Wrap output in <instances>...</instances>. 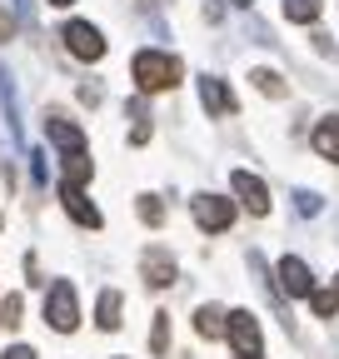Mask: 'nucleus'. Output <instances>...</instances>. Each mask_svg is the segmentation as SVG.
<instances>
[{"label":"nucleus","instance_id":"f257e3e1","mask_svg":"<svg viewBox=\"0 0 339 359\" xmlns=\"http://www.w3.org/2000/svg\"><path fill=\"white\" fill-rule=\"evenodd\" d=\"M130 80L140 95H160V90H175L180 85V60L170 50H135L130 60Z\"/></svg>","mask_w":339,"mask_h":359},{"label":"nucleus","instance_id":"f03ea898","mask_svg":"<svg viewBox=\"0 0 339 359\" xmlns=\"http://www.w3.org/2000/svg\"><path fill=\"white\" fill-rule=\"evenodd\" d=\"M46 325L60 330V334H70L80 325V299H75V285L70 280H55L50 285V294H46Z\"/></svg>","mask_w":339,"mask_h":359},{"label":"nucleus","instance_id":"7ed1b4c3","mask_svg":"<svg viewBox=\"0 0 339 359\" xmlns=\"http://www.w3.org/2000/svg\"><path fill=\"white\" fill-rule=\"evenodd\" d=\"M230 344L240 359H260L265 354V334H260V320H254L249 309H230V325H225Z\"/></svg>","mask_w":339,"mask_h":359},{"label":"nucleus","instance_id":"20e7f679","mask_svg":"<svg viewBox=\"0 0 339 359\" xmlns=\"http://www.w3.org/2000/svg\"><path fill=\"white\" fill-rule=\"evenodd\" d=\"M190 215H195V224L200 230H230L235 224V200H225V195H209V190H200L195 200H190Z\"/></svg>","mask_w":339,"mask_h":359},{"label":"nucleus","instance_id":"39448f33","mask_svg":"<svg viewBox=\"0 0 339 359\" xmlns=\"http://www.w3.org/2000/svg\"><path fill=\"white\" fill-rule=\"evenodd\" d=\"M60 40H65V50L75 55V60H105V35L90 25V20H70L65 30H60Z\"/></svg>","mask_w":339,"mask_h":359},{"label":"nucleus","instance_id":"423d86ee","mask_svg":"<svg viewBox=\"0 0 339 359\" xmlns=\"http://www.w3.org/2000/svg\"><path fill=\"white\" fill-rule=\"evenodd\" d=\"M275 285H279V294H284V299H310V294H314V275H310V264H305V259H294V255H284V259L275 264Z\"/></svg>","mask_w":339,"mask_h":359},{"label":"nucleus","instance_id":"0eeeda50","mask_svg":"<svg viewBox=\"0 0 339 359\" xmlns=\"http://www.w3.org/2000/svg\"><path fill=\"white\" fill-rule=\"evenodd\" d=\"M46 140H50L60 155H80V150H85V130H80L70 115L50 110V115H46Z\"/></svg>","mask_w":339,"mask_h":359},{"label":"nucleus","instance_id":"6e6552de","mask_svg":"<svg viewBox=\"0 0 339 359\" xmlns=\"http://www.w3.org/2000/svg\"><path fill=\"white\" fill-rule=\"evenodd\" d=\"M60 205H65V215L75 219V224H85V230H100V210H95V200L85 195V185H60Z\"/></svg>","mask_w":339,"mask_h":359},{"label":"nucleus","instance_id":"1a4fd4ad","mask_svg":"<svg viewBox=\"0 0 339 359\" xmlns=\"http://www.w3.org/2000/svg\"><path fill=\"white\" fill-rule=\"evenodd\" d=\"M230 185L240 195V205H249V215H270V185L260 175H249V170H235L230 175Z\"/></svg>","mask_w":339,"mask_h":359},{"label":"nucleus","instance_id":"9d476101","mask_svg":"<svg viewBox=\"0 0 339 359\" xmlns=\"http://www.w3.org/2000/svg\"><path fill=\"white\" fill-rule=\"evenodd\" d=\"M140 280H145L150 290H165V285H175V259H170V250L150 245V250L140 255Z\"/></svg>","mask_w":339,"mask_h":359},{"label":"nucleus","instance_id":"9b49d317","mask_svg":"<svg viewBox=\"0 0 339 359\" xmlns=\"http://www.w3.org/2000/svg\"><path fill=\"white\" fill-rule=\"evenodd\" d=\"M200 105L209 115H235V95H230V85L220 75H200Z\"/></svg>","mask_w":339,"mask_h":359},{"label":"nucleus","instance_id":"f8f14e48","mask_svg":"<svg viewBox=\"0 0 339 359\" xmlns=\"http://www.w3.org/2000/svg\"><path fill=\"white\" fill-rule=\"evenodd\" d=\"M314 155L329 160V165H339V115H324L314 125Z\"/></svg>","mask_w":339,"mask_h":359},{"label":"nucleus","instance_id":"ddd939ff","mask_svg":"<svg viewBox=\"0 0 339 359\" xmlns=\"http://www.w3.org/2000/svg\"><path fill=\"white\" fill-rule=\"evenodd\" d=\"M225 325H230V314H225L220 304H200V309H195V330H200V339H220Z\"/></svg>","mask_w":339,"mask_h":359},{"label":"nucleus","instance_id":"4468645a","mask_svg":"<svg viewBox=\"0 0 339 359\" xmlns=\"http://www.w3.org/2000/svg\"><path fill=\"white\" fill-rule=\"evenodd\" d=\"M319 6H324V0H284V20L289 25H314Z\"/></svg>","mask_w":339,"mask_h":359},{"label":"nucleus","instance_id":"2eb2a0df","mask_svg":"<svg viewBox=\"0 0 339 359\" xmlns=\"http://www.w3.org/2000/svg\"><path fill=\"white\" fill-rule=\"evenodd\" d=\"M95 325H100V330H120V290H105V294H100Z\"/></svg>","mask_w":339,"mask_h":359},{"label":"nucleus","instance_id":"dca6fc26","mask_svg":"<svg viewBox=\"0 0 339 359\" xmlns=\"http://www.w3.org/2000/svg\"><path fill=\"white\" fill-rule=\"evenodd\" d=\"M249 80H254V90H260V95H270V100H284V90H289V85H284L275 70H265V65L249 70Z\"/></svg>","mask_w":339,"mask_h":359},{"label":"nucleus","instance_id":"f3484780","mask_svg":"<svg viewBox=\"0 0 339 359\" xmlns=\"http://www.w3.org/2000/svg\"><path fill=\"white\" fill-rule=\"evenodd\" d=\"M310 309H314V320H334V314H339V285L334 290H314Z\"/></svg>","mask_w":339,"mask_h":359},{"label":"nucleus","instance_id":"a211bd4d","mask_svg":"<svg viewBox=\"0 0 339 359\" xmlns=\"http://www.w3.org/2000/svg\"><path fill=\"white\" fill-rule=\"evenodd\" d=\"M65 180H70V185H85V180H90V155H65Z\"/></svg>","mask_w":339,"mask_h":359},{"label":"nucleus","instance_id":"6ab92c4d","mask_svg":"<svg viewBox=\"0 0 339 359\" xmlns=\"http://www.w3.org/2000/svg\"><path fill=\"white\" fill-rule=\"evenodd\" d=\"M150 349L165 354L170 349V314H155V330H150Z\"/></svg>","mask_w":339,"mask_h":359},{"label":"nucleus","instance_id":"aec40b11","mask_svg":"<svg viewBox=\"0 0 339 359\" xmlns=\"http://www.w3.org/2000/svg\"><path fill=\"white\" fill-rule=\"evenodd\" d=\"M140 219H145V224H160V219H165L160 195H140Z\"/></svg>","mask_w":339,"mask_h":359},{"label":"nucleus","instance_id":"412c9836","mask_svg":"<svg viewBox=\"0 0 339 359\" xmlns=\"http://www.w3.org/2000/svg\"><path fill=\"white\" fill-rule=\"evenodd\" d=\"M294 210H300V215H319V195L314 190H294Z\"/></svg>","mask_w":339,"mask_h":359},{"label":"nucleus","instance_id":"4be33fe9","mask_svg":"<svg viewBox=\"0 0 339 359\" xmlns=\"http://www.w3.org/2000/svg\"><path fill=\"white\" fill-rule=\"evenodd\" d=\"M20 309H25V304H20V294H11L6 304H0V325H20Z\"/></svg>","mask_w":339,"mask_h":359},{"label":"nucleus","instance_id":"5701e85b","mask_svg":"<svg viewBox=\"0 0 339 359\" xmlns=\"http://www.w3.org/2000/svg\"><path fill=\"white\" fill-rule=\"evenodd\" d=\"M80 100L85 105H100V85H80Z\"/></svg>","mask_w":339,"mask_h":359},{"label":"nucleus","instance_id":"b1692460","mask_svg":"<svg viewBox=\"0 0 339 359\" xmlns=\"http://www.w3.org/2000/svg\"><path fill=\"white\" fill-rule=\"evenodd\" d=\"M6 359H35V349H30V344H11Z\"/></svg>","mask_w":339,"mask_h":359},{"label":"nucleus","instance_id":"393cba45","mask_svg":"<svg viewBox=\"0 0 339 359\" xmlns=\"http://www.w3.org/2000/svg\"><path fill=\"white\" fill-rule=\"evenodd\" d=\"M225 15V6H220V0H205V20H220Z\"/></svg>","mask_w":339,"mask_h":359},{"label":"nucleus","instance_id":"a878e982","mask_svg":"<svg viewBox=\"0 0 339 359\" xmlns=\"http://www.w3.org/2000/svg\"><path fill=\"white\" fill-rule=\"evenodd\" d=\"M11 30H15V20H11L6 11H0V40H11Z\"/></svg>","mask_w":339,"mask_h":359},{"label":"nucleus","instance_id":"bb28decb","mask_svg":"<svg viewBox=\"0 0 339 359\" xmlns=\"http://www.w3.org/2000/svg\"><path fill=\"white\" fill-rule=\"evenodd\" d=\"M46 6H55V11H65V6H75V0H46Z\"/></svg>","mask_w":339,"mask_h":359},{"label":"nucleus","instance_id":"cd10ccee","mask_svg":"<svg viewBox=\"0 0 339 359\" xmlns=\"http://www.w3.org/2000/svg\"><path fill=\"white\" fill-rule=\"evenodd\" d=\"M230 6H235V11H249V6H254V0H230Z\"/></svg>","mask_w":339,"mask_h":359}]
</instances>
